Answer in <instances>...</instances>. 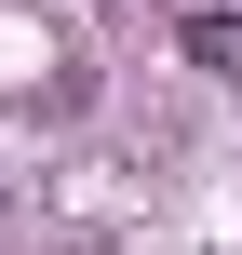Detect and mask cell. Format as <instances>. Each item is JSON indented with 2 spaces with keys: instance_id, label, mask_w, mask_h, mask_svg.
I'll list each match as a JSON object with an SVG mask.
<instances>
[]
</instances>
